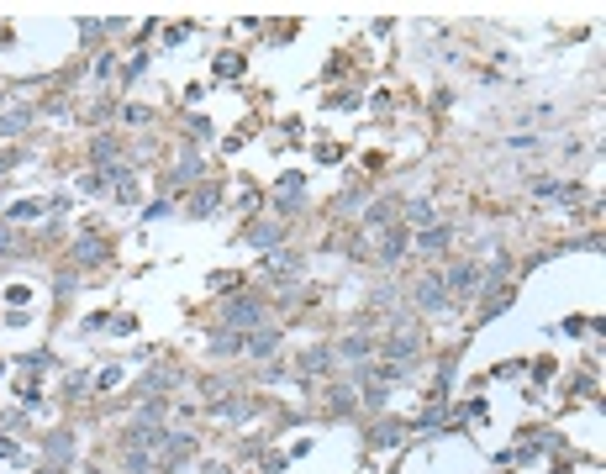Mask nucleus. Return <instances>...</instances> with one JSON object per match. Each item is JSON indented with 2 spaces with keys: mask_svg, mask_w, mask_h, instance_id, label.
<instances>
[{
  "mask_svg": "<svg viewBox=\"0 0 606 474\" xmlns=\"http://www.w3.org/2000/svg\"><path fill=\"white\" fill-rule=\"evenodd\" d=\"M259 306H253V301H232V311H227V327H248V322H259Z\"/></svg>",
  "mask_w": 606,
  "mask_h": 474,
  "instance_id": "obj_1",
  "label": "nucleus"
},
{
  "mask_svg": "<svg viewBox=\"0 0 606 474\" xmlns=\"http://www.w3.org/2000/svg\"><path fill=\"white\" fill-rule=\"evenodd\" d=\"M448 285H454V290H474V285H480V269H454Z\"/></svg>",
  "mask_w": 606,
  "mask_h": 474,
  "instance_id": "obj_2",
  "label": "nucleus"
}]
</instances>
